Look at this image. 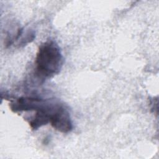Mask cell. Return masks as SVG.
Returning a JSON list of instances; mask_svg holds the SVG:
<instances>
[{
  "mask_svg": "<svg viewBox=\"0 0 159 159\" xmlns=\"http://www.w3.org/2000/svg\"><path fill=\"white\" fill-rule=\"evenodd\" d=\"M63 64V58L58 45L48 40L39 48L35 58V70L40 78H50L59 73Z\"/></svg>",
  "mask_w": 159,
  "mask_h": 159,
  "instance_id": "6da1fadb",
  "label": "cell"
},
{
  "mask_svg": "<svg viewBox=\"0 0 159 159\" xmlns=\"http://www.w3.org/2000/svg\"><path fill=\"white\" fill-rule=\"evenodd\" d=\"M46 101L32 97H21L11 102L10 107L14 112L28 111H36L44 105Z\"/></svg>",
  "mask_w": 159,
  "mask_h": 159,
  "instance_id": "3957f363",
  "label": "cell"
},
{
  "mask_svg": "<svg viewBox=\"0 0 159 159\" xmlns=\"http://www.w3.org/2000/svg\"><path fill=\"white\" fill-rule=\"evenodd\" d=\"M50 123L55 130L62 133H68L73 129V122L70 112L60 103L53 112Z\"/></svg>",
  "mask_w": 159,
  "mask_h": 159,
  "instance_id": "7a4b0ae2",
  "label": "cell"
}]
</instances>
